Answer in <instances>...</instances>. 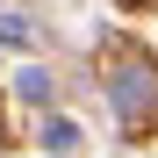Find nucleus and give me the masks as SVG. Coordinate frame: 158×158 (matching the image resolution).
Segmentation results:
<instances>
[{
  "mask_svg": "<svg viewBox=\"0 0 158 158\" xmlns=\"http://www.w3.org/2000/svg\"><path fill=\"white\" fill-rule=\"evenodd\" d=\"M108 108H115V122L129 129V137L158 122V65L144 58V50H122V58L108 65Z\"/></svg>",
  "mask_w": 158,
  "mask_h": 158,
  "instance_id": "nucleus-1",
  "label": "nucleus"
},
{
  "mask_svg": "<svg viewBox=\"0 0 158 158\" xmlns=\"http://www.w3.org/2000/svg\"><path fill=\"white\" fill-rule=\"evenodd\" d=\"M43 151H50V158H79V122L50 115V122H43Z\"/></svg>",
  "mask_w": 158,
  "mask_h": 158,
  "instance_id": "nucleus-2",
  "label": "nucleus"
},
{
  "mask_svg": "<svg viewBox=\"0 0 158 158\" xmlns=\"http://www.w3.org/2000/svg\"><path fill=\"white\" fill-rule=\"evenodd\" d=\"M0 43H15V50H29V43H36V29H29L22 15H0Z\"/></svg>",
  "mask_w": 158,
  "mask_h": 158,
  "instance_id": "nucleus-3",
  "label": "nucleus"
},
{
  "mask_svg": "<svg viewBox=\"0 0 158 158\" xmlns=\"http://www.w3.org/2000/svg\"><path fill=\"white\" fill-rule=\"evenodd\" d=\"M22 101H50V72H36V65L22 72Z\"/></svg>",
  "mask_w": 158,
  "mask_h": 158,
  "instance_id": "nucleus-4",
  "label": "nucleus"
}]
</instances>
